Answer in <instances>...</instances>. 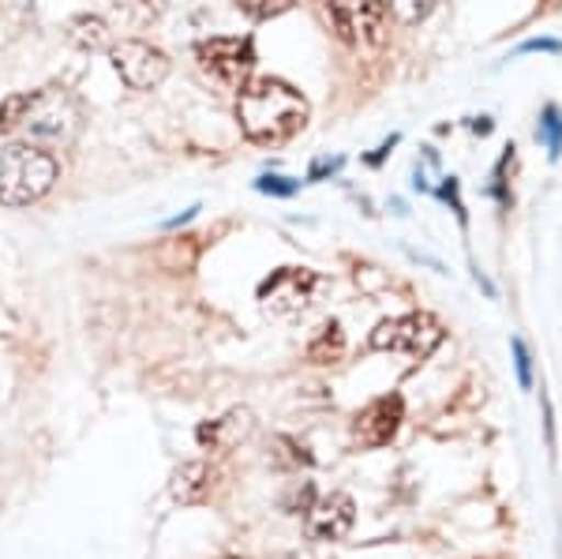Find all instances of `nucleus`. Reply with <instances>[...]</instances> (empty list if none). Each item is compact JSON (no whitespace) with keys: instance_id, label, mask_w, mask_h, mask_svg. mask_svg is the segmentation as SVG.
Segmentation results:
<instances>
[{"instance_id":"obj_4","label":"nucleus","mask_w":562,"mask_h":559,"mask_svg":"<svg viewBox=\"0 0 562 559\" xmlns=\"http://www.w3.org/2000/svg\"><path fill=\"white\" fill-rule=\"evenodd\" d=\"M195 60H199V71H203L211 83H217L222 90H237L240 94L251 79V68H256V45H251V38L222 34V38L199 42Z\"/></svg>"},{"instance_id":"obj_18","label":"nucleus","mask_w":562,"mask_h":559,"mask_svg":"<svg viewBox=\"0 0 562 559\" xmlns=\"http://www.w3.org/2000/svg\"><path fill=\"white\" fill-rule=\"evenodd\" d=\"M26 102H31V94H12L0 102V132H20L23 116H26Z\"/></svg>"},{"instance_id":"obj_13","label":"nucleus","mask_w":562,"mask_h":559,"mask_svg":"<svg viewBox=\"0 0 562 559\" xmlns=\"http://www.w3.org/2000/svg\"><path fill=\"white\" fill-rule=\"evenodd\" d=\"M346 357V335H341V323H323L319 335L307 342V360L312 365H338Z\"/></svg>"},{"instance_id":"obj_19","label":"nucleus","mask_w":562,"mask_h":559,"mask_svg":"<svg viewBox=\"0 0 562 559\" xmlns=\"http://www.w3.org/2000/svg\"><path fill=\"white\" fill-rule=\"evenodd\" d=\"M510 349H514V368H518L521 391H532V354H529V346H525V338H514Z\"/></svg>"},{"instance_id":"obj_10","label":"nucleus","mask_w":562,"mask_h":559,"mask_svg":"<svg viewBox=\"0 0 562 559\" xmlns=\"http://www.w3.org/2000/svg\"><path fill=\"white\" fill-rule=\"evenodd\" d=\"M352 522H357V503L346 492L315 495L312 507L304 511V534L312 540H346Z\"/></svg>"},{"instance_id":"obj_5","label":"nucleus","mask_w":562,"mask_h":559,"mask_svg":"<svg viewBox=\"0 0 562 559\" xmlns=\"http://www.w3.org/2000/svg\"><path fill=\"white\" fill-rule=\"evenodd\" d=\"M319 290H323V278L315 275V270L281 267L259 286V304H262V312L274 315V320H293V315L312 309Z\"/></svg>"},{"instance_id":"obj_26","label":"nucleus","mask_w":562,"mask_h":559,"mask_svg":"<svg viewBox=\"0 0 562 559\" xmlns=\"http://www.w3.org/2000/svg\"><path fill=\"white\" fill-rule=\"evenodd\" d=\"M147 4H150V0H147Z\"/></svg>"},{"instance_id":"obj_24","label":"nucleus","mask_w":562,"mask_h":559,"mask_svg":"<svg viewBox=\"0 0 562 559\" xmlns=\"http://www.w3.org/2000/svg\"><path fill=\"white\" fill-rule=\"evenodd\" d=\"M397 147V135H390V139L383 143V147H379L375 150V155H368V166H379V161H383L386 155H390V150H394Z\"/></svg>"},{"instance_id":"obj_14","label":"nucleus","mask_w":562,"mask_h":559,"mask_svg":"<svg viewBox=\"0 0 562 559\" xmlns=\"http://www.w3.org/2000/svg\"><path fill=\"white\" fill-rule=\"evenodd\" d=\"M68 42L76 45V49H105L109 42V26L105 20H98V15H76V20L68 23Z\"/></svg>"},{"instance_id":"obj_7","label":"nucleus","mask_w":562,"mask_h":559,"mask_svg":"<svg viewBox=\"0 0 562 559\" xmlns=\"http://www.w3.org/2000/svg\"><path fill=\"white\" fill-rule=\"evenodd\" d=\"M326 23L338 31L349 45H379L386 31V4L383 0H319Z\"/></svg>"},{"instance_id":"obj_15","label":"nucleus","mask_w":562,"mask_h":559,"mask_svg":"<svg viewBox=\"0 0 562 559\" xmlns=\"http://www.w3.org/2000/svg\"><path fill=\"white\" fill-rule=\"evenodd\" d=\"M383 4H386V12L394 15L397 23L416 26V23L428 20V15L435 12V4H439V0H383Z\"/></svg>"},{"instance_id":"obj_12","label":"nucleus","mask_w":562,"mask_h":559,"mask_svg":"<svg viewBox=\"0 0 562 559\" xmlns=\"http://www.w3.org/2000/svg\"><path fill=\"white\" fill-rule=\"evenodd\" d=\"M214 489V470L206 462H184L173 473V495L180 503H203Z\"/></svg>"},{"instance_id":"obj_22","label":"nucleus","mask_w":562,"mask_h":559,"mask_svg":"<svg viewBox=\"0 0 562 559\" xmlns=\"http://www.w3.org/2000/svg\"><path fill=\"white\" fill-rule=\"evenodd\" d=\"M562 49V42L555 38H529V42H521V53H559Z\"/></svg>"},{"instance_id":"obj_2","label":"nucleus","mask_w":562,"mask_h":559,"mask_svg":"<svg viewBox=\"0 0 562 559\" xmlns=\"http://www.w3.org/2000/svg\"><path fill=\"white\" fill-rule=\"evenodd\" d=\"M57 185V158L38 143H12L0 155V203L31 206Z\"/></svg>"},{"instance_id":"obj_6","label":"nucleus","mask_w":562,"mask_h":559,"mask_svg":"<svg viewBox=\"0 0 562 559\" xmlns=\"http://www.w3.org/2000/svg\"><path fill=\"white\" fill-rule=\"evenodd\" d=\"M442 342L439 320L428 312H409L397 320H383L371 331V349L379 354H409V357H431V349Z\"/></svg>"},{"instance_id":"obj_8","label":"nucleus","mask_w":562,"mask_h":559,"mask_svg":"<svg viewBox=\"0 0 562 559\" xmlns=\"http://www.w3.org/2000/svg\"><path fill=\"white\" fill-rule=\"evenodd\" d=\"M109 60H113L116 76L124 79L132 90H154L158 83H166L169 76V57L161 49H154L147 42L124 38L109 49Z\"/></svg>"},{"instance_id":"obj_23","label":"nucleus","mask_w":562,"mask_h":559,"mask_svg":"<svg viewBox=\"0 0 562 559\" xmlns=\"http://www.w3.org/2000/svg\"><path fill=\"white\" fill-rule=\"evenodd\" d=\"M341 169V158H330V161H315L312 166V180H323V177H334Z\"/></svg>"},{"instance_id":"obj_1","label":"nucleus","mask_w":562,"mask_h":559,"mask_svg":"<svg viewBox=\"0 0 562 559\" xmlns=\"http://www.w3.org/2000/svg\"><path fill=\"white\" fill-rule=\"evenodd\" d=\"M237 121L240 132L251 143L262 147H278V143L293 139L307 121V102L301 90H293L281 79H256L240 90L237 98Z\"/></svg>"},{"instance_id":"obj_3","label":"nucleus","mask_w":562,"mask_h":559,"mask_svg":"<svg viewBox=\"0 0 562 559\" xmlns=\"http://www.w3.org/2000/svg\"><path fill=\"white\" fill-rule=\"evenodd\" d=\"M79 121H83V113H79L76 98L65 87H45L31 94L20 128L34 143H71L79 132Z\"/></svg>"},{"instance_id":"obj_17","label":"nucleus","mask_w":562,"mask_h":559,"mask_svg":"<svg viewBox=\"0 0 562 559\" xmlns=\"http://www.w3.org/2000/svg\"><path fill=\"white\" fill-rule=\"evenodd\" d=\"M248 20H274V15L289 12L293 0H233Z\"/></svg>"},{"instance_id":"obj_21","label":"nucleus","mask_w":562,"mask_h":559,"mask_svg":"<svg viewBox=\"0 0 562 559\" xmlns=\"http://www.w3.org/2000/svg\"><path fill=\"white\" fill-rule=\"evenodd\" d=\"M439 200H447V203H450V211L458 214V222H465V203H461V195H458V177H442Z\"/></svg>"},{"instance_id":"obj_20","label":"nucleus","mask_w":562,"mask_h":559,"mask_svg":"<svg viewBox=\"0 0 562 559\" xmlns=\"http://www.w3.org/2000/svg\"><path fill=\"white\" fill-rule=\"evenodd\" d=\"M256 188L259 192H267V195H296L301 192V185H296V180H289V177H259L256 180Z\"/></svg>"},{"instance_id":"obj_11","label":"nucleus","mask_w":562,"mask_h":559,"mask_svg":"<svg viewBox=\"0 0 562 559\" xmlns=\"http://www.w3.org/2000/svg\"><path fill=\"white\" fill-rule=\"evenodd\" d=\"M251 428H256L251 413L233 410V413H225V417H217V421H211V425L199 428V444H203L206 450H233L240 439L251 436Z\"/></svg>"},{"instance_id":"obj_16","label":"nucleus","mask_w":562,"mask_h":559,"mask_svg":"<svg viewBox=\"0 0 562 559\" xmlns=\"http://www.w3.org/2000/svg\"><path fill=\"white\" fill-rule=\"evenodd\" d=\"M537 139L548 147L551 158H559V150H562V113H559V105H548V110L540 113Z\"/></svg>"},{"instance_id":"obj_25","label":"nucleus","mask_w":562,"mask_h":559,"mask_svg":"<svg viewBox=\"0 0 562 559\" xmlns=\"http://www.w3.org/2000/svg\"><path fill=\"white\" fill-rule=\"evenodd\" d=\"M473 132H476V135H487V132H492V116H476V121H473Z\"/></svg>"},{"instance_id":"obj_9","label":"nucleus","mask_w":562,"mask_h":559,"mask_svg":"<svg viewBox=\"0 0 562 559\" xmlns=\"http://www.w3.org/2000/svg\"><path fill=\"white\" fill-rule=\"evenodd\" d=\"M402 421H405V402L397 399V394H383V399L364 405V410L352 417V444L364 450L394 444Z\"/></svg>"}]
</instances>
